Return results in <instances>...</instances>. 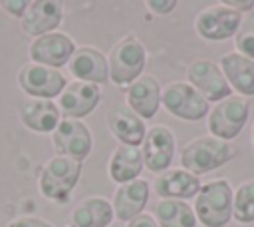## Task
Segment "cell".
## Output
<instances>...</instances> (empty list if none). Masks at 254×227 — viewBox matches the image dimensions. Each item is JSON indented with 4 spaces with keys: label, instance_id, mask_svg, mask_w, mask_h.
I'll return each mask as SVG.
<instances>
[{
    "label": "cell",
    "instance_id": "277c9868",
    "mask_svg": "<svg viewBox=\"0 0 254 227\" xmlns=\"http://www.w3.org/2000/svg\"><path fill=\"white\" fill-rule=\"evenodd\" d=\"M79 175H81V163L79 161H75L71 157L56 155L42 169L40 191L48 199H54V201H60V203L67 201V197L73 191Z\"/></svg>",
    "mask_w": 254,
    "mask_h": 227
},
{
    "label": "cell",
    "instance_id": "5b68a950",
    "mask_svg": "<svg viewBox=\"0 0 254 227\" xmlns=\"http://www.w3.org/2000/svg\"><path fill=\"white\" fill-rule=\"evenodd\" d=\"M165 110L181 119L196 121L208 114V102L187 82H173L161 92Z\"/></svg>",
    "mask_w": 254,
    "mask_h": 227
},
{
    "label": "cell",
    "instance_id": "ba28073f",
    "mask_svg": "<svg viewBox=\"0 0 254 227\" xmlns=\"http://www.w3.org/2000/svg\"><path fill=\"white\" fill-rule=\"evenodd\" d=\"M54 147L60 155L71 157L81 163L91 151V133L87 125L73 117H64L54 129Z\"/></svg>",
    "mask_w": 254,
    "mask_h": 227
},
{
    "label": "cell",
    "instance_id": "d6986e66",
    "mask_svg": "<svg viewBox=\"0 0 254 227\" xmlns=\"http://www.w3.org/2000/svg\"><path fill=\"white\" fill-rule=\"evenodd\" d=\"M20 119L28 129L48 133L60 123V108L52 100L30 98L20 106Z\"/></svg>",
    "mask_w": 254,
    "mask_h": 227
},
{
    "label": "cell",
    "instance_id": "6da1fadb",
    "mask_svg": "<svg viewBox=\"0 0 254 227\" xmlns=\"http://www.w3.org/2000/svg\"><path fill=\"white\" fill-rule=\"evenodd\" d=\"M234 193L226 179H212L200 185L194 199V217L204 227H224L232 219Z\"/></svg>",
    "mask_w": 254,
    "mask_h": 227
},
{
    "label": "cell",
    "instance_id": "836d02e7",
    "mask_svg": "<svg viewBox=\"0 0 254 227\" xmlns=\"http://www.w3.org/2000/svg\"><path fill=\"white\" fill-rule=\"evenodd\" d=\"M69 227H73V225H69Z\"/></svg>",
    "mask_w": 254,
    "mask_h": 227
},
{
    "label": "cell",
    "instance_id": "7a4b0ae2",
    "mask_svg": "<svg viewBox=\"0 0 254 227\" xmlns=\"http://www.w3.org/2000/svg\"><path fill=\"white\" fill-rule=\"evenodd\" d=\"M234 157V147L214 135H202L189 141L181 151V165L192 175L208 173Z\"/></svg>",
    "mask_w": 254,
    "mask_h": 227
},
{
    "label": "cell",
    "instance_id": "83f0119b",
    "mask_svg": "<svg viewBox=\"0 0 254 227\" xmlns=\"http://www.w3.org/2000/svg\"><path fill=\"white\" fill-rule=\"evenodd\" d=\"M8 227H54V225H50L48 221L36 219V217H20V219L10 221Z\"/></svg>",
    "mask_w": 254,
    "mask_h": 227
},
{
    "label": "cell",
    "instance_id": "3957f363",
    "mask_svg": "<svg viewBox=\"0 0 254 227\" xmlns=\"http://www.w3.org/2000/svg\"><path fill=\"white\" fill-rule=\"evenodd\" d=\"M145 48L135 36H125L121 38L109 52L107 56V66H109V78L117 86H127L135 82L143 68H145Z\"/></svg>",
    "mask_w": 254,
    "mask_h": 227
},
{
    "label": "cell",
    "instance_id": "4316f807",
    "mask_svg": "<svg viewBox=\"0 0 254 227\" xmlns=\"http://www.w3.org/2000/svg\"><path fill=\"white\" fill-rule=\"evenodd\" d=\"M28 6H30V2H26V0H4L2 2V8L10 16H18V18L24 16V12L28 10Z\"/></svg>",
    "mask_w": 254,
    "mask_h": 227
},
{
    "label": "cell",
    "instance_id": "8992f818",
    "mask_svg": "<svg viewBox=\"0 0 254 227\" xmlns=\"http://www.w3.org/2000/svg\"><path fill=\"white\" fill-rule=\"evenodd\" d=\"M248 115H250L248 102L242 98L230 96V98L218 102L212 108V112L208 114V129L214 137L228 141L242 131Z\"/></svg>",
    "mask_w": 254,
    "mask_h": 227
},
{
    "label": "cell",
    "instance_id": "484cf974",
    "mask_svg": "<svg viewBox=\"0 0 254 227\" xmlns=\"http://www.w3.org/2000/svg\"><path fill=\"white\" fill-rule=\"evenodd\" d=\"M236 36V50L238 54L246 56V58H254V12H248L240 26H238V32L234 34Z\"/></svg>",
    "mask_w": 254,
    "mask_h": 227
},
{
    "label": "cell",
    "instance_id": "52a82bcc",
    "mask_svg": "<svg viewBox=\"0 0 254 227\" xmlns=\"http://www.w3.org/2000/svg\"><path fill=\"white\" fill-rule=\"evenodd\" d=\"M18 84L30 98L38 100H52L60 96L65 88V80L56 68H48L36 62L22 66Z\"/></svg>",
    "mask_w": 254,
    "mask_h": 227
},
{
    "label": "cell",
    "instance_id": "d4e9b609",
    "mask_svg": "<svg viewBox=\"0 0 254 227\" xmlns=\"http://www.w3.org/2000/svg\"><path fill=\"white\" fill-rule=\"evenodd\" d=\"M232 217L238 223H254V179L244 181L236 193L232 203Z\"/></svg>",
    "mask_w": 254,
    "mask_h": 227
},
{
    "label": "cell",
    "instance_id": "9c48e42d",
    "mask_svg": "<svg viewBox=\"0 0 254 227\" xmlns=\"http://www.w3.org/2000/svg\"><path fill=\"white\" fill-rule=\"evenodd\" d=\"M242 22V14L226 8L224 4L218 6H210L204 8L196 20H194V28L198 32L200 38L210 40V42H220L226 40L230 36H234L238 32V26Z\"/></svg>",
    "mask_w": 254,
    "mask_h": 227
},
{
    "label": "cell",
    "instance_id": "4fadbf2b",
    "mask_svg": "<svg viewBox=\"0 0 254 227\" xmlns=\"http://www.w3.org/2000/svg\"><path fill=\"white\" fill-rule=\"evenodd\" d=\"M99 100H101V90L97 84L75 80L71 84H65L64 92L58 98V106L65 117L79 119L89 112H93Z\"/></svg>",
    "mask_w": 254,
    "mask_h": 227
},
{
    "label": "cell",
    "instance_id": "ffe728a7",
    "mask_svg": "<svg viewBox=\"0 0 254 227\" xmlns=\"http://www.w3.org/2000/svg\"><path fill=\"white\" fill-rule=\"evenodd\" d=\"M200 181L196 175L185 169H167L155 181V191L163 199H189L200 191Z\"/></svg>",
    "mask_w": 254,
    "mask_h": 227
},
{
    "label": "cell",
    "instance_id": "44dd1931",
    "mask_svg": "<svg viewBox=\"0 0 254 227\" xmlns=\"http://www.w3.org/2000/svg\"><path fill=\"white\" fill-rule=\"evenodd\" d=\"M220 70L228 82L238 94L242 96H254V60L230 52L220 58Z\"/></svg>",
    "mask_w": 254,
    "mask_h": 227
},
{
    "label": "cell",
    "instance_id": "7c38bea8",
    "mask_svg": "<svg viewBox=\"0 0 254 227\" xmlns=\"http://www.w3.org/2000/svg\"><path fill=\"white\" fill-rule=\"evenodd\" d=\"M73 52H75L73 40L62 32H50V34L36 38L28 50L32 62L48 66V68H60L67 64Z\"/></svg>",
    "mask_w": 254,
    "mask_h": 227
},
{
    "label": "cell",
    "instance_id": "5bb4252c",
    "mask_svg": "<svg viewBox=\"0 0 254 227\" xmlns=\"http://www.w3.org/2000/svg\"><path fill=\"white\" fill-rule=\"evenodd\" d=\"M64 18V4L58 0H36L30 2L28 10L20 18L22 30L30 36H44L50 34L54 28L60 26Z\"/></svg>",
    "mask_w": 254,
    "mask_h": 227
},
{
    "label": "cell",
    "instance_id": "2e32d148",
    "mask_svg": "<svg viewBox=\"0 0 254 227\" xmlns=\"http://www.w3.org/2000/svg\"><path fill=\"white\" fill-rule=\"evenodd\" d=\"M149 201V183L145 179H133L121 183L113 195V213L119 221H131L141 215Z\"/></svg>",
    "mask_w": 254,
    "mask_h": 227
},
{
    "label": "cell",
    "instance_id": "f1b7e54d",
    "mask_svg": "<svg viewBox=\"0 0 254 227\" xmlns=\"http://www.w3.org/2000/svg\"><path fill=\"white\" fill-rule=\"evenodd\" d=\"M147 6H149L155 14H169L171 10H175L177 2H175V0H149Z\"/></svg>",
    "mask_w": 254,
    "mask_h": 227
},
{
    "label": "cell",
    "instance_id": "7402d4cb",
    "mask_svg": "<svg viewBox=\"0 0 254 227\" xmlns=\"http://www.w3.org/2000/svg\"><path fill=\"white\" fill-rule=\"evenodd\" d=\"M113 207L103 197H87L71 211L73 227H107L113 219Z\"/></svg>",
    "mask_w": 254,
    "mask_h": 227
},
{
    "label": "cell",
    "instance_id": "e0dca14e",
    "mask_svg": "<svg viewBox=\"0 0 254 227\" xmlns=\"http://www.w3.org/2000/svg\"><path fill=\"white\" fill-rule=\"evenodd\" d=\"M67 68H69V74H73L79 82L101 84V82H107V78H109L107 58L95 48L75 50L67 62Z\"/></svg>",
    "mask_w": 254,
    "mask_h": 227
},
{
    "label": "cell",
    "instance_id": "cb8c5ba5",
    "mask_svg": "<svg viewBox=\"0 0 254 227\" xmlns=\"http://www.w3.org/2000/svg\"><path fill=\"white\" fill-rule=\"evenodd\" d=\"M155 219L159 227H194L196 217L189 203L181 199H163L155 205Z\"/></svg>",
    "mask_w": 254,
    "mask_h": 227
},
{
    "label": "cell",
    "instance_id": "603a6c76",
    "mask_svg": "<svg viewBox=\"0 0 254 227\" xmlns=\"http://www.w3.org/2000/svg\"><path fill=\"white\" fill-rule=\"evenodd\" d=\"M143 169V157L141 149L133 145H119L109 159V175L117 183H127L137 179V175Z\"/></svg>",
    "mask_w": 254,
    "mask_h": 227
},
{
    "label": "cell",
    "instance_id": "ac0fdd59",
    "mask_svg": "<svg viewBox=\"0 0 254 227\" xmlns=\"http://www.w3.org/2000/svg\"><path fill=\"white\" fill-rule=\"evenodd\" d=\"M127 104L141 119L153 117L161 104V88L157 80L141 74L127 88Z\"/></svg>",
    "mask_w": 254,
    "mask_h": 227
},
{
    "label": "cell",
    "instance_id": "d6a6232c",
    "mask_svg": "<svg viewBox=\"0 0 254 227\" xmlns=\"http://www.w3.org/2000/svg\"><path fill=\"white\" fill-rule=\"evenodd\" d=\"M252 143H254V125H252Z\"/></svg>",
    "mask_w": 254,
    "mask_h": 227
},
{
    "label": "cell",
    "instance_id": "1f68e13d",
    "mask_svg": "<svg viewBox=\"0 0 254 227\" xmlns=\"http://www.w3.org/2000/svg\"><path fill=\"white\" fill-rule=\"evenodd\" d=\"M107 227H125L123 223H111V225H107Z\"/></svg>",
    "mask_w": 254,
    "mask_h": 227
},
{
    "label": "cell",
    "instance_id": "f546056e",
    "mask_svg": "<svg viewBox=\"0 0 254 227\" xmlns=\"http://www.w3.org/2000/svg\"><path fill=\"white\" fill-rule=\"evenodd\" d=\"M129 227H159V225H157L155 217H151L147 213H141V215H137L129 221Z\"/></svg>",
    "mask_w": 254,
    "mask_h": 227
},
{
    "label": "cell",
    "instance_id": "8fae6325",
    "mask_svg": "<svg viewBox=\"0 0 254 227\" xmlns=\"http://www.w3.org/2000/svg\"><path fill=\"white\" fill-rule=\"evenodd\" d=\"M175 155V135L165 125H153L143 139V165L153 173H163Z\"/></svg>",
    "mask_w": 254,
    "mask_h": 227
},
{
    "label": "cell",
    "instance_id": "30bf717a",
    "mask_svg": "<svg viewBox=\"0 0 254 227\" xmlns=\"http://www.w3.org/2000/svg\"><path fill=\"white\" fill-rule=\"evenodd\" d=\"M189 84L206 100V102H222L230 98V86L222 74V70L208 60H196L187 70Z\"/></svg>",
    "mask_w": 254,
    "mask_h": 227
},
{
    "label": "cell",
    "instance_id": "4dcf8cb0",
    "mask_svg": "<svg viewBox=\"0 0 254 227\" xmlns=\"http://www.w3.org/2000/svg\"><path fill=\"white\" fill-rule=\"evenodd\" d=\"M222 4H224L226 8L236 10V12H240V10H252V8H254V2H252V0H224Z\"/></svg>",
    "mask_w": 254,
    "mask_h": 227
},
{
    "label": "cell",
    "instance_id": "9a60e30c",
    "mask_svg": "<svg viewBox=\"0 0 254 227\" xmlns=\"http://www.w3.org/2000/svg\"><path fill=\"white\" fill-rule=\"evenodd\" d=\"M107 127L121 141V145L137 147L145 139V123L143 119L125 104H115L107 110Z\"/></svg>",
    "mask_w": 254,
    "mask_h": 227
}]
</instances>
